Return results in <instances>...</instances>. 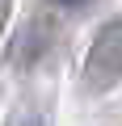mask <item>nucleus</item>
<instances>
[{
    "label": "nucleus",
    "instance_id": "f257e3e1",
    "mask_svg": "<svg viewBox=\"0 0 122 126\" xmlns=\"http://www.w3.org/2000/svg\"><path fill=\"white\" fill-rule=\"evenodd\" d=\"M114 84H122V17L105 21L84 55V88L109 93Z\"/></svg>",
    "mask_w": 122,
    "mask_h": 126
},
{
    "label": "nucleus",
    "instance_id": "f03ea898",
    "mask_svg": "<svg viewBox=\"0 0 122 126\" xmlns=\"http://www.w3.org/2000/svg\"><path fill=\"white\" fill-rule=\"evenodd\" d=\"M4 17H9V9H4V4H0V21H4Z\"/></svg>",
    "mask_w": 122,
    "mask_h": 126
}]
</instances>
